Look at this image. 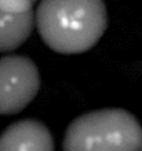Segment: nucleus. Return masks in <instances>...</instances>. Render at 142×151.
<instances>
[{"instance_id":"obj_1","label":"nucleus","mask_w":142,"mask_h":151,"mask_svg":"<svg viewBox=\"0 0 142 151\" xmlns=\"http://www.w3.org/2000/svg\"><path fill=\"white\" fill-rule=\"evenodd\" d=\"M34 26L43 42L63 55L95 46L108 27L103 0H40Z\"/></svg>"},{"instance_id":"obj_2","label":"nucleus","mask_w":142,"mask_h":151,"mask_svg":"<svg viewBox=\"0 0 142 151\" xmlns=\"http://www.w3.org/2000/svg\"><path fill=\"white\" fill-rule=\"evenodd\" d=\"M141 150L142 126L124 109H100L79 116L63 138V151Z\"/></svg>"},{"instance_id":"obj_3","label":"nucleus","mask_w":142,"mask_h":151,"mask_svg":"<svg viewBox=\"0 0 142 151\" xmlns=\"http://www.w3.org/2000/svg\"><path fill=\"white\" fill-rule=\"evenodd\" d=\"M40 89L37 65L24 56L0 58V114H16L27 108Z\"/></svg>"},{"instance_id":"obj_4","label":"nucleus","mask_w":142,"mask_h":151,"mask_svg":"<svg viewBox=\"0 0 142 151\" xmlns=\"http://www.w3.org/2000/svg\"><path fill=\"white\" fill-rule=\"evenodd\" d=\"M0 151H55L49 128L36 119L11 123L0 134Z\"/></svg>"},{"instance_id":"obj_5","label":"nucleus","mask_w":142,"mask_h":151,"mask_svg":"<svg viewBox=\"0 0 142 151\" xmlns=\"http://www.w3.org/2000/svg\"><path fill=\"white\" fill-rule=\"evenodd\" d=\"M34 28V11H11L0 9V52L19 48L30 37Z\"/></svg>"},{"instance_id":"obj_6","label":"nucleus","mask_w":142,"mask_h":151,"mask_svg":"<svg viewBox=\"0 0 142 151\" xmlns=\"http://www.w3.org/2000/svg\"><path fill=\"white\" fill-rule=\"evenodd\" d=\"M38 0H0V9L11 11H26L33 9Z\"/></svg>"},{"instance_id":"obj_7","label":"nucleus","mask_w":142,"mask_h":151,"mask_svg":"<svg viewBox=\"0 0 142 151\" xmlns=\"http://www.w3.org/2000/svg\"><path fill=\"white\" fill-rule=\"evenodd\" d=\"M141 151H142V150H141Z\"/></svg>"}]
</instances>
